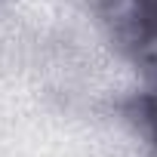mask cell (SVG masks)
I'll list each match as a JSON object with an SVG mask.
<instances>
[{
	"label": "cell",
	"instance_id": "cell-1",
	"mask_svg": "<svg viewBox=\"0 0 157 157\" xmlns=\"http://www.w3.org/2000/svg\"><path fill=\"white\" fill-rule=\"evenodd\" d=\"M151 120H154V136H157V99H154V111H151Z\"/></svg>",
	"mask_w": 157,
	"mask_h": 157
}]
</instances>
